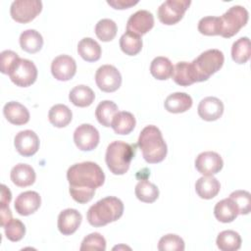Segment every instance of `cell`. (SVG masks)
<instances>
[{"instance_id":"cell-24","label":"cell","mask_w":251,"mask_h":251,"mask_svg":"<svg viewBox=\"0 0 251 251\" xmlns=\"http://www.w3.org/2000/svg\"><path fill=\"white\" fill-rule=\"evenodd\" d=\"M101 46L90 37L82 38L77 44L78 55L86 62H96L101 57Z\"/></svg>"},{"instance_id":"cell-30","label":"cell","mask_w":251,"mask_h":251,"mask_svg":"<svg viewBox=\"0 0 251 251\" xmlns=\"http://www.w3.org/2000/svg\"><path fill=\"white\" fill-rule=\"evenodd\" d=\"M174 71V66L172 62L163 56H159L153 59L150 65L151 75L159 80H166L172 76Z\"/></svg>"},{"instance_id":"cell-17","label":"cell","mask_w":251,"mask_h":251,"mask_svg":"<svg viewBox=\"0 0 251 251\" xmlns=\"http://www.w3.org/2000/svg\"><path fill=\"white\" fill-rule=\"evenodd\" d=\"M82 216L75 209H65L58 216V229L63 235L75 233L81 224Z\"/></svg>"},{"instance_id":"cell-13","label":"cell","mask_w":251,"mask_h":251,"mask_svg":"<svg viewBox=\"0 0 251 251\" xmlns=\"http://www.w3.org/2000/svg\"><path fill=\"white\" fill-rule=\"evenodd\" d=\"M14 145L19 154L24 157H30L39 149V138L33 130H22L15 136Z\"/></svg>"},{"instance_id":"cell-32","label":"cell","mask_w":251,"mask_h":251,"mask_svg":"<svg viewBox=\"0 0 251 251\" xmlns=\"http://www.w3.org/2000/svg\"><path fill=\"white\" fill-rule=\"evenodd\" d=\"M135 196L144 203H153L159 197V188L146 179H140L135 185Z\"/></svg>"},{"instance_id":"cell-4","label":"cell","mask_w":251,"mask_h":251,"mask_svg":"<svg viewBox=\"0 0 251 251\" xmlns=\"http://www.w3.org/2000/svg\"><path fill=\"white\" fill-rule=\"evenodd\" d=\"M134 156V147L124 141H113L106 150L105 161L114 175H125Z\"/></svg>"},{"instance_id":"cell-41","label":"cell","mask_w":251,"mask_h":251,"mask_svg":"<svg viewBox=\"0 0 251 251\" xmlns=\"http://www.w3.org/2000/svg\"><path fill=\"white\" fill-rule=\"evenodd\" d=\"M229 198L236 204L240 215H247L251 210V194L246 190H235Z\"/></svg>"},{"instance_id":"cell-33","label":"cell","mask_w":251,"mask_h":251,"mask_svg":"<svg viewBox=\"0 0 251 251\" xmlns=\"http://www.w3.org/2000/svg\"><path fill=\"white\" fill-rule=\"evenodd\" d=\"M172 77L174 81L180 86H188L195 82L190 63L178 62L174 66Z\"/></svg>"},{"instance_id":"cell-29","label":"cell","mask_w":251,"mask_h":251,"mask_svg":"<svg viewBox=\"0 0 251 251\" xmlns=\"http://www.w3.org/2000/svg\"><path fill=\"white\" fill-rule=\"evenodd\" d=\"M118 106L110 100H104L98 104L95 110V116L99 124L108 127L111 126L115 116L118 114Z\"/></svg>"},{"instance_id":"cell-31","label":"cell","mask_w":251,"mask_h":251,"mask_svg":"<svg viewBox=\"0 0 251 251\" xmlns=\"http://www.w3.org/2000/svg\"><path fill=\"white\" fill-rule=\"evenodd\" d=\"M217 246L222 251H235L241 246V237L234 230H224L218 234Z\"/></svg>"},{"instance_id":"cell-36","label":"cell","mask_w":251,"mask_h":251,"mask_svg":"<svg viewBox=\"0 0 251 251\" xmlns=\"http://www.w3.org/2000/svg\"><path fill=\"white\" fill-rule=\"evenodd\" d=\"M117 24L110 19H102L95 25L96 36L104 42H109L113 40L117 34Z\"/></svg>"},{"instance_id":"cell-28","label":"cell","mask_w":251,"mask_h":251,"mask_svg":"<svg viewBox=\"0 0 251 251\" xmlns=\"http://www.w3.org/2000/svg\"><path fill=\"white\" fill-rule=\"evenodd\" d=\"M73 118L71 109L64 104H56L51 107L48 113L49 122L56 127L67 126Z\"/></svg>"},{"instance_id":"cell-37","label":"cell","mask_w":251,"mask_h":251,"mask_svg":"<svg viewBox=\"0 0 251 251\" xmlns=\"http://www.w3.org/2000/svg\"><path fill=\"white\" fill-rule=\"evenodd\" d=\"M198 30L200 33L208 36L220 35L221 18L214 16L202 18L198 23Z\"/></svg>"},{"instance_id":"cell-40","label":"cell","mask_w":251,"mask_h":251,"mask_svg":"<svg viewBox=\"0 0 251 251\" xmlns=\"http://www.w3.org/2000/svg\"><path fill=\"white\" fill-rule=\"evenodd\" d=\"M6 237L13 242L20 241L25 234V225L18 219H12L4 226Z\"/></svg>"},{"instance_id":"cell-25","label":"cell","mask_w":251,"mask_h":251,"mask_svg":"<svg viewBox=\"0 0 251 251\" xmlns=\"http://www.w3.org/2000/svg\"><path fill=\"white\" fill-rule=\"evenodd\" d=\"M69 99L75 106L84 108L90 106L93 103L95 99V94L89 86L80 84L75 86L70 91Z\"/></svg>"},{"instance_id":"cell-3","label":"cell","mask_w":251,"mask_h":251,"mask_svg":"<svg viewBox=\"0 0 251 251\" xmlns=\"http://www.w3.org/2000/svg\"><path fill=\"white\" fill-rule=\"evenodd\" d=\"M124 213V204L115 196H108L90 206L87 221L93 226H103L119 220Z\"/></svg>"},{"instance_id":"cell-2","label":"cell","mask_w":251,"mask_h":251,"mask_svg":"<svg viewBox=\"0 0 251 251\" xmlns=\"http://www.w3.org/2000/svg\"><path fill=\"white\" fill-rule=\"evenodd\" d=\"M137 144L144 160L149 164L160 163L167 156V144L161 130L155 126H147L141 130Z\"/></svg>"},{"instance_id":"cell-35","label":"cell","mask_w":251,"mask_h":251,"mask_svg":"<svg viewBox=\"0 0 251 251\" xmlns=\"http://www.w3.org/2000/svg\"><path fill=\"white\" fill-rule=\"evenodd\" d=\"M251 55L250 40L248 37H240L233 42L231 47V58L236 64H245Z\"/></svg>"},{"instance_id":"cell-38","label":"cell","mask_w":251,"mask_h":251,"mask_svg":"<svg viewBox=\"0 0 251 251\" xmlns=\"http://www.w3.org/2000/svg\"><path fill=\"white\" fill-rule=\"evenodd\" d=\"M158 249L160 251H183L184 241L176 234H166L160 238Z\"/></svg>"},{"instance_id":"cell-42","label":"cell","mask_w":251,"mask_h":251,"mask_svg":"<svg viewBox=\"0 0 251 251\" xmlns=\"http://www.w3.org/2000/svg\"><path fill=\"white\" fill-rule=\"evenodd\" d=\"M1 58V73L4 75H8L13 65L19 60V56L16 52L11 50H5L0 55Z\"/></svg>"},{"instance_id":"cell-43","label":"cell","mask_w":251,"mask_h":251,"mask_svg":"<svg viewBox=\"0 0 251 251\" xmlns=\"http://www.w3.org/2000/svg\"><path fill=\"white\" fill-rule=\"evenodd\" d=\"M108 5L113 7L114 9L117 10H124V9H128L131 6H134L138 3V1H132V0H112V1H107Z\"/></svg>"},{"instance_id":"cell-8","label":"cell","mask_w":251,"mask_h":251,"mask_svg":"<svg viewBox=\"0 0 251 251\" xmlns=\"http://www.w3.org/2000/svg\"><path fill=\"white\" fill-rule=\"evenodd\" d=\"M190 4V0H167L158 8V19L164 25H176L182 19Z\"/></svg>"},{"instance_id":"cell-44","label":"cell","mask_w":251,"mask_h":251,"mask_svg":"<svg viewBox=\"0 0 251 251\" xmlns=\"http://www.w3.org/2000/svg\"><path fill=\"white\" fill-rule=\"evenodd\" d=\"M11 199H12V193L10 189L5 184H1V198H0L1 206L9 205V203L11 202Z\"/></svg>"},{"instance_id":"cell-15","label":"cell","mask_w":251,"mask_h":251,"mask_svg":"<svg viewBox=\"0 0 251 251\" xmlns=\"http://www.w3.org/2000/svg\"><path fill=\"white\" fill-rule=\"evenodd\" d=\"M154 25V17L147 10H139L132 14L126 23V31L138 36L147 33Z\"/></svg>"},{"instance_id":"cell-9","label":"cell","mask_w":251,"mask_h":251,"mask_svg":"<svg viewBox=\"0 0 251 251\" xmlns=\"http://www.w3.org/2000/svg\"><path fill=\"white\" fill-rule=\"evenodd\" d=\"M42 10V2L39 0H16L12 3L10 14L14 21L26 24L34 20Z\"/></svg>"},{"instance_id":"cell-26","label":"cell","mask_w":251,"mask_h":251,"mask_svg":"<svg viewBox=\"0 0 251 251\" xmlns=\"http://www.w3.org/2000/svg\"><path fill=\"white\" fill-rule=\"evenodd\" d=\"M20 45L27 53L34 54L43 46V38L35 29H26L20 35Z\"/></svg>"},{"instance_id":"cell-19","label":"cell","mask_w":251,"mask_h":251,"mask_svg":"<svg viewBox=\"0 0 251 251\" xmlns=\"http://www.w3.org/2000/svg\"><path fill=\"white\" fill-rule=\"evenodd\" d=\"M3 114L7 121L16 126L25 125L29 121L28 110L17 101H10L5 104Z\"/></svg>"},{"instance_id":"cell-5","label":"cell","mask_w":251,"mask_h":251,"mask_svg":"<svg viewBox=\"0 0 251 251\" xmlns=\"http://www.w3.org/2000/svg\"><path fill=\"white\" fill-rule=\"evenodd\" d=\"M225 57L219 49H209L201 53L191 63V70L195 82H201L217 73L224 65Z\"/></svg>"},{"instance_id":"cell-14","label":"cell","mask_w":251,"mask_h":251,"mask_svg":"<svg viewBox=\"0 0 251 251\" xmlns=\"http://www.w3.org/2000/svg\"><path fill=\"white\" fill-rule=\"evenodd\" d=\"M51 73L58 80H70L76 73L75 61L69 55H59L52 61Z\"/></svg>"},{"instance_id":"cell-22","label":"cell","mask_w":251,"mask_h":251,"mask_svg":"<svg viewBox=\"0 0 251 251\" xmlns=\"http://www.w3.org/2000/svg\"><path fill=\"white\" fill-rule=\"evenodd\" d=\"M221 189V184L219 180L213 176H204L195 183L196 193L200 198L212 199L218 195Z\"/></svg>"},{"instance_id":"cell-45","label":"cell","mask_w":251,"mask_h":251,"mask_svg":"<svg viewBox=\"0 0 251 251\" xmlns=\"http://www.w3.org/2000/svg\"><path fill=\"white\" fill-rule=\"evenodd\" d=\"M1 226L4 227L7 223H9L12 220V213L9 209V205L1 206Z\"/></svg>"},{"instance_id":"cell-6","label":"cell","mask_w":251,"mask_h":251,"mask_svg":"<svg viewBox=\"0 0 251 251\" xmlns=\"http://www.w3.org/2000/svg\"><path fill=\"white\" fill-rule=\"evenodd\" d=\"M221 18L220 35L229 38L235 35L243 27L249 19L248 11L239 5L230 7Z\"/></svg>"},{"instance_id":"cell-21","label":"cell","mask_w":251,"mask_h":251,"mask_svg":"<svg viewBox=\"0 0 251 251\" xmlns=\"http://www.w3.org/2000/svg\"><path fill=\"white\" fill-rule=\"evenodd\" d=\"M164 106L165 109L170 113H183L191 108L192 98L184 92H176L170 94L166 98Z\"/></svg>"},{"instance_id":"cell-18","label":"cell","mask_w":251,"mask_h":251,"mask_svg":"<svg viewBox=\"0 0 251 251\" xmlns=\"http://www.w3.org/2000/svg\"><path fill=\"white\" fill-rule=\"evenodd\" d=\"M41 198L36 191H25L19 194L15 201L16 212L21 216H29L40 207Z\"/></svg>"},{"instance_id":"cell-23","label":"cell","mask_w":251,"mask_h":251,"mask_svg":"<svg viewBox=\"0 0 251 251\" xmlns=\"http://www.w3.org/2000/svg\"><path fill=\"white\" fill-rule=\"evenodd\" d=\"M214 215L219 222L231 223L239 215L236 204L228 197L219 201L214 208Z\"/></svg>"},{"instance_id":"cell-39","label":"cell","mask_w":251,"mask_h":251,"mask_svg":"<svg viewBox=\"0 0 251 251\" xmlns=\"http://www.w3.org/2000/svg\"><path fill=\"white\" fill-rule=\"evenodd\" d=\"M79 249L80 251H104L106 249V240L99 232H92L83 238Z\"/></svg>"},{"instance_id":"cell-34","label":"cell","mask_w":251,"mask_h":251,"mask_svg":"<svg viewBox=\"0 0 251 251\" xmlns=\"http://www.w3.org/2000/svg\"><path fill=\"white\" fill-rule=\"evenodd\" d=\"M120 47L128 56L137 55L142 49V39L132 32L126 31L120 38Z\"/></svg>"},{"instance_id":"cell-16","label":"cell","mask_w":251,"mask_h":251,"mask_svg":"<svg viewBox=\"0 0 251 251\" xmlns=\"http://www.w3.org/2000/svg\"><path fill=\"white\" fill-rule=\"evenodd\" d=\"M197 112L199 117L204 121H217L222 117L224 113V104L217 97H205L200 101L197 108Z\"/></svg>"},{"instance_id":"cell-7","label":"cell","mask_w":251,"mask_h":251,"mask_svg":"<svg viewBox=\"0 0 251 251\" xmlns=\"http://www.w3.org/2000/svg\"><path fill=\"white\" fill-rule=\"evenodd\" d=\"M8 75L17 86L27 87L35 82L37 78V68L30 60L19 58L11 68Z\"/></svg>"},{"instance_id":"cell-12","label":"cell","mask_w":251,"mask_h":251,"mask_svg":"<svg viewBox=\"0 0 251 251\" xmlns=\"http://www.w3.org/2000/svg\"><path fill=\"white\" fill-rule=\"evenodd\" d=\"M224 166L222 157L213 151L200 153L195 159V168L203 176H213L218 174Z\"/></svg>"},{"instance_id":"cell-27","label":"cell","mask_w":251,"mask_h":251,"mask_svg":"<svg viewBox=\"0 0 251 251\" xmlns=\"http://www.w3.org/2000/svg\"><path fill=\"white\" fill-rule=\"evenodd\" d=\"M135 118L134 116L129 112H118V114L115 116L113 122H112V128L114 129L115 133L126 135L130 133L133 128L135 127Z\"/></svg>"},{"instance_id":"cell-10","label":"cell","mask_w":251,"mask_h":251,"mask_svg":"<svg viewBox=\"0 0 251 251\" xmlns=\"http://www.w3.org/2000/svg\"><path fill=\"white\" fill-rule=\"evenodd\" d=\"M95 81L100 90L114 92L122 84V75L118 69L112 65L101 66L95 74Z\"/></svg>"},{"instance_id":"cell-1","label":"cell","mask_w":251,"mask_h":251,"mask_svg":"<svg viewBox=\"0 0 251 251\" xmlns=\"http://www.w3.org/2000/svg\"><path fill=\"white\" fill-rule=\"evenodd\" d=\"M67 179L72 198L77 203L85 204L93 198L96 188L103 185L105 175L96 163L82 162L69 168Z\"/></svg>"},{"instance_id":"cell-11","label":"cell","mask_w":251,"mask_h":251,"mask_svg":"<svg viewBox=\"0 0 251 251\" xmlns=\"http://www.w3.org/2000/svg\"><path fill=\"white\" fill-rule=\"evenodd\" d=\"M100 135L95 126L90 124L78 126L74 132V141L76 147L81 151H91L99 143Z\"/></svg>"},{"instance_id":"cell-20","label":"cell","mask_w":251,"mask_h":251,"mask_svg":"<svg viewBox=\"0 0 251 251\" xmlns=\"http://www.w3.org/2000/svg\"><path fill=\"white\" fill-rule=\"evenodd\" d=\"M11 180L14 184L19 187H26L34 183L35 181V172L33 168L27 164L20 163L13 167L11 170Z\"/></svg>"}]
</instances>
